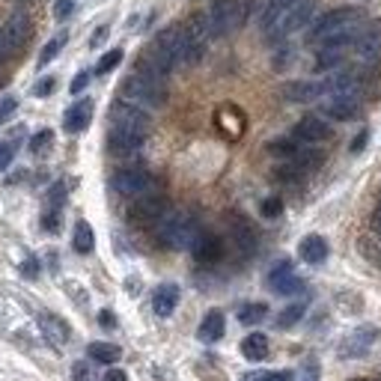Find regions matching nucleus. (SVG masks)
<instances>
[{
	"label": "nucleus",
	"mask_w": 381,
	"mask_h": 381,
	"mask_svg": "<svg viewBox=\"0 0 381 381\" xmlns=\"http://www.w3.org/2000/svg\"><path fill=\"white\" fill-rule=\"evenodd\" d=\"M224 328H227V319H224V313L220 310H212V313H206V319L200 322V339L203 343H218L220 337H224Z\"/></svg>",
	"instance_id": "24"
},
{
	"label": "nucleus",
	"mask_w": 381,
	"mask_h": 381,
	"mask_svg": "<svg viewBox=\"0 0 381 381\" xmlns=\"http://www.w3.org/2000/svg\"><path fill=\"white\" fill-rule=\"evenodd\" d=\"M346 48H337V45H322V51H319V57H316V66L319 69H334V66H339L343 63V54Z\"/></svg>",
	"instance_id": "28"
},
{
	"label": "nucleus",
	"mask_w": 381,
	"mask_h": 381,
	"mask_svg": "<svg viewBox=\"0 0 381 381\" xmlns=\"http://www.w3.org/2000/svg\"><path fill=\"white\" fill-rule=\"evenodd\" d=\"M265 316H268L265 304H245L242 310H238V322L242 325H256V322H263Z\"/></svg>",
	"instance_id": "30"
},
{
	"label": "nucleus",
	"mask_w": 381,
	"mask_h": 381,
	"mask_svg": "<svg viewBox=\"0 0 381 381\" xmlns=\"http://www.w3.org/2000/svg\"><path fill=\"white\" fill-rule=\"evenodd\" d=\"M280 96L286 98V102H319L322 98V81H292L280 89Z\"/></svg>",
	"instance_id": "15"
},
{
	"label": "nucleus",
	"mask_w": 381,
	"mask_h": 381,
	"mask_svg": "<svg viewBox=\"0 0 381 381\" xmlns=\"http://www.w3.org/2000/svg\"><path fill=\"white\" fill-rule=\"evenodd\" d=\"M51 143H54V132H39L30 137V152H45Z\"/></svg>",
	"instance_id": "36"
},
{
	"label": "nucleus",
	"mask_w": 381,
	"mask_h": 381,
	"mask_svg": "<svg viewBox=\"0 0 381 381\" xmlns=\"http://www.w3.org/2000/svg\"><path fill=\"white\" fill-rule=\"evenodd\" d=\"M242 355L247 360H263L268 355V337L265 334H247L242 339Z\"/></svg>",
	"instance_id": "25"
},
{
	"label": "nucleus",
	"mask_w": 381,
	"mask_h": 381,
	"mask_svg": "<svg viewBox=\"0 0 381 381\" xmlns=\"http://www.w3.org/2000/svg\"><path fill=\"white\" fill-rule=\"evenodd\" d=\"M114 190L119 197H143L155 188V179L146 173V170H137V167H128V170H119L114 176Z\"/></svg>",
	"instance_id": "10"
},
{
	"label": "nucleus",
	"mask_w": 381,
	"mask_h": 381,
	"mask_svg": "<svg viewBox=\"0 0 381 381\" xmlns=\"http://www.w3.org/2000/svg\"><path fill=\"white\" fill-rule=\"evenodd\" d=\"M280 212H283V203L277 197L263 200V218H280Z\"/></svg>",
	"instance_id": "38"
},
{
	"label": "nucleus",
	"mask_w": 381,
	"mask_h": 381,
	"mask_svg": "<svg viewBox=\"0 0 381 381\" xmlns=\"http://www.w3.org/2000/svg\"><path fill=\"white\" fill-rule=\"evenodd\" d=\"M72 378L75 381H96V373H93V366H89L87 360H81V364L72 366Z\"/></svg>",
	"instance_id": "37"
},
{
	"label": "nucleus",
	"mask_w": 381,
	"mask_h": 381,
	"mask_svg": "<svg viewBox=\"0 0 381 381\" xmlns=\"http://www.w3.org/2000/svg\"><path fill=\"white\" fill-rule=\"evenodd\" d=\"M12 158H15V146L12 143H0V173L12 164Z\"/></svg>",
	"instance_id": "40"
},
{
	"label": "nucleus",
	"mask_w": 381,
	"mask_h": 381,
	"mask_svg": "<svg viewBox=\"0 0 381 381\" xmlns=\"http://www.w3.org/2000/svg\"><path fill=\"white\" fill-rule=\"evenodd\" d=\"M366 140H369V132H360V134L352 140V152H360V149L366 146Z\"/></svg>",
	"instance_id": "45"
},
{
	"label": "nucleus",
	"mask_w": 381,
	"mask_h": 381,
	"mask_svg": "<svg viewBox=\"0 0 381 381\" xmlns=\"http://www.w3.org/2000/svg\"><path fill=\"white\" fill-rule=\"evenodd\" d=\"M72 247L78 254H89L96 247V236H93V227L87 220H78L75 224V236H72Z\"/></svg>",
	"instance_id": "27"
},
{
	"label": "nucleus",
	"mask_w": 381,
	"mask_h": 381,
	"mask_svg": "<svg viewBox=\"0 0 381 381\" xmlns=\"http://www.w3.org/2000/svg\"><path fill=\"white\" fill-rule=\"evenodd\" d=\"M268 149H272V155H283V158H289V161H292V158L298 155V143H292V140H274V143L272 146H268Z\"/></svg>",
	"instance_id": "34"
},
{
	"label": "nucleus",
	"mask_w": 381,
	"mask_h": 381,
	"mask_svg": "<svg viewBox=\"0 0 381 381\" xmlns=\"http://www.w3.org/2000/svg\"><path fill=\"white\" fill-rule=\"evenodd\" d=\"M102 381H128V375L123 373V369H107Z\"/></svg>",
	"instance_id": "47"
},
{
	"label": "nucleus",
	"mask_w": 381,
	"mask_h": 381,
	"mask_svg": "<svg viewBox=\"0 0 381 381\" xmlns=\"http://www.w3.org/2000/svg\"><path fill=\"white\" fill-rule=\"evenodd\" d=\"M87 84H89V75L81 72V75H78L75 81H72V87H69V89H72V96H78V93H84V89H87Z\"/></svg>",
	"instance_id": "42"
},
{
	"label": "nucleus",
	"mask_w": 381,
	"mask_h": 381,
	"mask_svg": "<svg viewBox=\"0 0 381 381\" xmlns=\"http://www.w3.org/2000/svg\"><path fill=\"white\" fill-rule=\"evenodd\" d=\"M3 33H6V39H9V45H12V51H18V48L27 42V36H30V18H27L24 12H15V15L6 21Z\"/></svg>",
	"instance_id": "21"
},
{
	"label": "nucleus",
	"mask_w": 381,
	"mask_h": 381,
	"mask_svg": "<svg viewBox=\"0 0 381 381\" xmlns=\"http://www.w3.org/2000/svg\"><path fill=\"white\" fill-rule=\"evenodd\" d=\"M164 212H167V200L149 190V194L137 197V203L132 206V220H137V224H158Z\"/></svg>",
	"instance_id": "12"
},
{
	"label": "nucleus",
	"mask_w": 381,
	"mask_h": 381,
	"mask_svg": "<svg viewBox=\"0 0 381 381\" xmlns=\"http://www.w3.org/2000/svg\"><path fill=\"white\" fill-rule=\"evenodd\" d=\"M98 322H102V325H107V328H114V313H110V310H105V313L98 316Z\"/></svg>",
	"instance_id": "51"
},
{
	"label": "nucleus",
	"mask_w": 381,
	"mask_h": 381,
	"mask_svg": "<svg viewBox=\"0 0 381 381\" xmlns=\"http://www.w3.org/2000/svg\"><path fill=\"white\" fill-rule=\"evenodd\" d=\"M268 286L274 289L277 295H301L304 292V280L295 274L292 263H277L268 274Z\"/></svg>",
	"instance_id": "11"
},
{
	"label": "nucleus",
	"mask_w": 381,
	"mask_h": 381,
	"mask_svg": "<svg viewBox=\"0 0 381 381\" xmlns=\"http://www.w3.org/2000/svg\"><path fill=\"white\" fill-rule=\"evenodd\" d=\"M355 57H357V63H364V66H375L378 60H381V21H369L366 27H360L357 30V36H355Z\"/></svg>",
	"instance_id": "9"
},
{
	"label": "nucleus",
	"mask_w": 381,
	"mask_h": 381,
	"mask_svg": "<svg viewBox=\"0 0 381 381\" xmlns=\"http://www.w3.org/2000/svg\"><path fill=\"white\" fill-rule=\"evenodd\" d=\"M330 134H334L330 132V125L319 116H304L295 125V137L304 140V143H325V140H330Z\"/></svg>",
	"instance_id": "14"
},
{
	"label": "nucleus",
	"mask_w": 381,
	"mask_h": 381,
	"mask_svg": "<svg viewBox=\"0 0 381 381\" xmlns=\"http://www.w3.org/2000/svg\"><path fill=\"white\" fill-rule=\"evenodd\" d=\"M12 110H15V98H3V102H0V119L6 114H12Z\"/></svg>",
	"instance_id": "49"
},
{
	"label": "nucleus",
	"mask_w": 381,
	"mask_h": 381,
	"mask_svg": "<svg viewBox=\"0 0 381 381\" xmlns=\"http://www.w3.org/2000/svg\"><path fill=\"white\" fill-rule=\"evenodd\" d=\"M89 119H93V102L89 98H81L78 105H72L66 110V116H63V128L69 134H81L84 128L89 125Z\"/></svg>",
	"instance_id": "17"
},
{
	"label": "nucleus",
	"mask_w": 381,
	"mask_h": 381,
	"mask_svg": "<svg viewBox=\"0 0 381 381\" xmlns=\"http://www.w3.org/2000/svg\"><path fill=\"white\" fill-rule=\"evenodd\" d=\"M66 45V33H60V36H54L51 42H48L45 48H42V54H39V66H48L51 63V60L60 54V48Z\"/></svg>",
	"instance_id": "31"
},
{
	"label": "nucleus",
	"mask_w": 381,
	"mask_h": 381,
	"mask_svg": "<svg viewBox=\"0 0 381 381\" xmlns=\"http://www.w3.org/2000/svg\"><path fill=\"white\" fill-rule=\"evenodd\" d=\"M9 54H15L12 51V45H9V39H6V33H3V27H0V63L9 57Z\"/></svg>",
	"instance_id": "43"
},
{
	"label": "nucleus",
	"mask_w": 381,
	"mask_h": 381,
	"mask_svg": "<svg viewBox=\"0 0 381 381\" xmlns=\"http://www.w3.org/2000/svg\"><path fill=\"white\" fill-rule=\"evenodd\" d=\"M373 229H375V233L381 236V206H378L375 212H373Z\"/></svg>",
	"instance_id": "50"
},
{
	"label": "nucleus",
	"mask_w": 381,
	"mask_h": 381,
	"mask_svg": "<svg viewBox=\"0 0 381 381\" xmlns=\"http://www.w3.org/2000/svg\"><path fill=\"white\" fill-rule=\"evenodd\" d=\"M72 9H75V0H57V3H54V18H57V21H66V18L72 15Z\"/></svg>",
	"instance_id": "39"
},
{
	"label": "nucleus",
	"mask_w": 381,
	"mask_h": 381,
	"mask_svg": "<svg viewBox=\"0 0 381 381\" xmlns=\"http://www.w3.org/2000/svg\"><path fill=\"white\" fill-rule=\"evenodd\" d=\"M301 316H304V304H292V307H286L283 313L277 316V328H292L301 322Z\"/></svg>",
	"instance_id": "32"
},
{
	"label": "nucleus",
	"mask_w": 381,
	"mask_h": 381,
	"mask_svg": "<svg viewBox=\"0 0 381 381\" xmlns=\"http://www.w3.org/2000/svg\"><path fill=\"white\" fill-rule=\"evenodd\" d=\"M143 140H146V137L125 134V132H114V128H110V134H107V146H110V152H114V155H134L137 149L143 146Z\"/></svg>",
	"instance_id": "22"
},
{
	"label": "nucleus",
	"mask_w": 381,
	"mask_h": 381,
	"mask_svg": "<svg viewBox=\"0 0 381 381\" xmlns=\"http://www.w3.org/2000/svg\"><path fill=\"white\" fill-rule=\"evenodd\" d=\"M45 229H54V233L60 229V215L57 212H48L45 215Z\"/></svg>",
	"instance_id": "48"
},
{
	"label": "nucleus",
	"mask_w": 381,
	"mask_h": 381,
	"mask_svg": "<svg viewBox=\"0 0 381 381\" xmlns=\"http://www.w3.org/2000/svg\"><path fill=\"white\" fill-rule=\"evenodd\" d=\"M54 87H57L54 78H42V81H39V84L33 87V96L42 98V96H48V93H54Z\"/></svg>",
	"instance_id": "41"
},
{
	"label": "nucleus",
	"mask_w": 381,
	"mask_h": 381,
	"mask_svg": "<svg viewBox=\"0 0 381 381\" xmlns=\"http://www.w3.org/2000/svg\"><path fill=\"white\" fill-rule=\"evenodd\" d=\"M39 328H42V334L51 339V343H57V346H66V343H69V334H72L63 319L51 316V313H42V316H39Z\"/></svg>",
	"instance_id": "19"
},
{
	"label": "nucleus",
	"mask_w": 381,
	"mask_h": 381,
	"mask_svg": "<svg viewBox=\"0 0 381 381\" xmlns=\"http://www.w3.org/2000/svg\"><path fill=\"white\" fill-rule=\"evenodd\" d=\"M164 72H173L176 66H185V39L179 27H167L155 36V45L146 51Z\"/></svg>",
	"instance_id": "5"
},
{
	"label": "nucleus",
	"mask_w": 381,
	"mask_h": 381,
	"mask_svg": "<svg viewBox=\"0 0 381 381\" xmlns=\"http://www.w3.org/2000/svg\"><path fill=\"white\" fill-rule=\"evenodd\" d=\"M298 254H301L304 263L319 265V263H325V259H328V242L322 236H307L304 242L298 245Z\"/></svg>",
	"instance_id": "20"
},
{
	"label": "nucleus",
	"mask_w": 381,
	"mask_h": 381,
	"mask_svg": "<svg viewBox=\"0 0 381 381\" xmlns=\"http://www.w3.org/2000/svg\"><path fill=\"white\" fill-rule=\"evenodd\" d=\"M292 3V0H265V9H263V18H259V24H263V30H268L280 15H283V9Z\"/></svg>",
	"instance_id": "29"
},
{
	"label": "nucleus",
	"mask_w": 381,
	"mask_h": 381,
	"mask_svg": "<svg viewBox=\"0 0 381 381\" xmlns=\"http://www.w3.org/2000/svg\"><path fill=\"white\" fill-rule=\"evenodd\" d=\"M123 63V51L119 48H114V51H107L102 60H98V66H96V75H107V72H114V69Z\"/></svg>",
	"instance_id": "33"
},
{
	"label": "nucleus",
	"mask_w": 381,
	"mask_h": 381,
	"mask_svg": "<svg viewBox=\"0 0 381 381\" xmlns=\"http://www.w3.org/2000/svg\"><path fill=\"white\" fill-rule=\"evenodd\" d=\"M247 15L250 9L245 0H212V9H209L206 18L212 36H229L247 21Z\"/></svg>",
	"instance_id": "3"
},
{
	"label": "nucleus",
	"mask_w": 381,
	"mask_h": 381,
	"mask_svg": "<svg viewBox=\"0 0 381 381\" xmlns=\"http://www.w3.org/2000/svg\"><path fill=\"white\" fill-rule=\"evenodd\" d=\"M360 9L355 6H343V9H334V12L322 15L319 21L310 30V39L319 45H337V48H348L355 42L357 30H360Z\"/></svg>",
	"instance_id": "1"
},
{
	"label": "nucleus",
	"mask_w": 381,
	"mask_h": 381,
	"mask_svg": "<svg viewBox=\"0 0 381 381\" xmlns=\"http://www.w3.org/2000/svg\"><path fill=\"white\" fill-rule=\"evenodd\" d=\"M21 274H24V277H36V274H39V263H36L33 256H30V259H24V265H21Z\"/></svg>",
	"instance_id": "44"
},
{
	"label": "nucleus",
	"mask_w": 381,
	"mask_h": 381,
	"mask_svg": "<svg viewBox=\"0 0 381 381\" xmlns=\"http://www.w3.org/2000/svg\"><path fill=\"white\" fill-rule=\"evenodd\" d=\"M229 236H233V242H236V247L242 250L245 256H250L256 250V233H254V227L247 224L245 218H229Z\"/></svg>",
	"instance_id": "18"
},
{
	"label": "nucleus",
	"mask_w": 381,
	"mask_h": 381,
	"mask_svg": "<svg viewBox=\"0 0 381 381\" xmlns=\"http://www.w3.org/2000/svg\"><path fill=\"white\" fill-rule=\"evenodd\" d=\"M179 304V286L176 283H164V286H158L155 289V295H152V310L158 316H170L176 310Z\"/></svg>",
	"instance_id": "23"
},
{
	"label": "nucleus",
	"mask_w": 381,
	"mask_h": 381,
	"mask_svg": "<svg viewBox=\"0 0 381 381\" xmlns=\"http://www.w3.org/2000/svg\"><path fill=\"white\" fill-rule=\"evenodd\" d=\"M119 93H123V102H132L137 107H161L167 102L164 81H155V78H146L137 72L123 84Z\"/></svg>",
	"instance_id": "4"
},
{
	"label": "nucleus",
	"mask_w": 381,
	"mask_h": 381,
	"mask_svg": "<svg viewBox=\"0 0 381 381\" xmlns=\"http://www.w3.org/2000/svg\"><path fill=\"white\" fill-rule=\"evenodd\" d=\"M105 39H107V27H98L96 33H93V39H89V45H93V48H98V45L105 42Z\"/></svg>",
	"instance_id": "46"
},
{
	"label": "nucleus",
	"mask_w": 381,
	"mask_h": 381,
	"mask_svg": "<svg viewBox=\"0 0 381 381\" xmlns=\"http://www.w3.org/2000/svg\"><path fill=\"white\" fill-rule=\"evenodd\" d=\"M190 254H194L197 263L212 265V263H218V259L224 256V245H220V238H218V236L200 233V236H197V242L190 245Z\"/></svg>",
	"instance_id": "16"
},
{
	"label": "nucleus",
	"mask_w": 381,
	"mask_h": 381,
	"mask_svg": "<svg viewBox=\"0 0 381 381\" xmlns=\"http://www.w3.org/2000/svg\"><path fill=\"white\" fill-rule=\"evenodd\" d=\"M200 233V220L188 212H164L158 220V242L170 250H190Z\"/></svg>",
	"instance_id": "2"
},
{
	"label": "nucleus",
	"mask_w": 381,
	"mask_h": 381,
	"mask_svg": "<svg viewBox=\"0 0 381 381\" xmlns=\"http://www.w3.org/2000/svg\"><path fill=\"white\" fill-rule=\"evenodd\" d=\"M110 128H114V132L146 137L149 134V114L132 102H116L110 107Z\"/></svg>",
	"instance_id": "7"
},
{
	"label": "nucleus",
	"mask_w": 381,
	"mask_h": 381,
	"mask_svg": "<svg viewBox=\"0 0 381 381\" xmlns=\"http://www.w3.org/2000/svg\"><path fill=\"white\" fill-rule=\"evenodd\" d=\"M360 107V96H325L322 98V114L328 119H339V123H346V119H352Z\"/></svg>",
	"instance_id": "13"
},
{
	"label": "nucleus",
	"mask_w": 381,
	"mask_h": 381,
	"mask_svg": "<svg viewBox=\"0 0 381 381\" xmlns=\"http://www.w3.org/2000/svg\"><path fill=\"white\" fill-rule=\"evenodd\" d=\"M313 9H316L313 0H292V3L283 9V15H280L277 21L265 30V39H272V42H280V39L292 36L295 30H301V27L310 21Z\"/></svg>",
	"instance_id": "6"
},
{
	"label": "nucleus",
	"mask_w": 381,
	"mask_h": 381,
	"mask_svg": "<svg viewBox=\"0 0 381 381\" xmlns=\"http://www.w3.org/2000/svg\"><path fill=\"white\" fill-rule=\"evenodd\" d=\"M182 30V39H185V66L188 63H200L206 54V45L212 39V30H209V18L206 15H190Z\"/></svg>",
	"instance_id": "8"
},
{
	"label": "nucleus",
	"mask_w": 381,
	"mask_h": 381,
	"mask_svg": "<svg viewBox=\"0 0 381 381\" xmlns=\"http://www.w3.org/2000/svg\"><path fill=\"white\" fill-rule=\"evenodd\" d=\"M245 381H295V375L280 369V373H250L245 375Z\"/></svg>",
	"instance_id": "35"
},
{
	"label": "nucleus",
	"mask_w": 381,
	"mask_h": 381,
	"mask_svg": "<svg viewBox=\"0 0 381 381\" xmlns=\"http://www.w3.org/2000/svg\"><path fill=\"white\" fill-rule=\"evenodd\" d=\"M87 355L96 360V364H116L123 352H119V346L114 343H89L87 346Z\"/></svg>",
	"instance_id": "26"
}]
</instances>
